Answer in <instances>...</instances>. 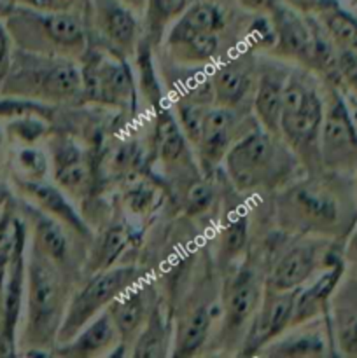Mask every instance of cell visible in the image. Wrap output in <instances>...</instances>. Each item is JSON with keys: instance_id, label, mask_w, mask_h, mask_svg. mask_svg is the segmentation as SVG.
<instances>
[{"instance_id": "obj_9", "label": "cell", "mask_w": 357, "mask_h": 358, "mask_svg": "<svg viewBox=\"0 0 357 358\" xmlns=\"http://www.w3.org/2000/svg\"><path fill=\"white\" fill-rule=\"evenodd\" d=\"M318 157L326 170L345 171L357 166V128L349 105L332 86L331 96L324 107L321 133H318Z\"/></svg>"}, {"instance_id": "obj_14", "label": "cell", "mask_w": 357, "mask_h": 358, "mask_svg": "<svg viewBox=\"0 0 357 358\" xmlns=\"http://www.w3.org/2000/svg\"><path fill=\"white\" fill-rule=\"evenodd\" d=\"M342 262L332 248L324 252L318 241H300L287 248L275 262L265 282V289L293 290L307 283L322 264L326 268Z\"/></svg>"}, {"instance_id": "obj_24", "label": "cell", "mask_w": 357, "mask_h": 358, "mask_svg": "<svg viewBox=\"0 0 357 358\" xmlns=\"http://www.w3.org/2000/svg\"><path fill=\"white\" fill-rule=\"evenodd\" d=\"M23 213L24 222L31 226L35 250L65 269L70 261V241L66 226L30 203H24Z\"/></svg>"}, {"instance_id": "obj_49", "label": "cell", "mask_w": 357, "mask_h": 358, "mask_svg": "<svg viewBox=\"0 0 357 358\" xmlns=\"http://www.w3.org/2000/svg\"><path fill=\"white\" fill-rule=\"evenodd\" d=\"M356 171H357V166H356ZM356 191H357V178H356Z\"/></svg>"}, {"instance_id": "obj_17", "label": "cell", "mask_w": 357, "mask_h": 358, "mask_svg": "<svg viewBox=\"0 0 357 358\" xmlns=\"http://www.w3.org/2000/svg\"><path fill=\"white\" fill-rule=\"evenodd\" d=\"M237 133V114L234 108L206 107L203 115L202 131L195 147L198 150L200 164L206 175L212 173L217 164L224 159L230 147L233 145Z\"/></svg>"}, {"instance_id": "obj_2", "label": "cell", "mask_w": 357, "mask_h": 358, "mask_svg": "<svg viewBox=\"0 0 357 358\" xmlns=\"http://www.w3.org/2000/svg\"><path fill=\"white\" fill-rule=\"evenodd\" d=\"M6 28L24 51L74 59L88 48V21L77 14L44 13L13 3L7 9Z\"/></svg>"}, {"instance_id": "obj_28", "label": "cell", "mask_w": 357, "mask_h": 358, "mask_svg": "<svg viewBox=\"0 0 357 358\" xmlns=\"http://www.w3.org/2000/svg\"><path fill=\"white\" fill-rule=\"evenodd\" d=\"M154 122V149L167 166H188L191 164L189 142L170 108L161 105L156 108Z\"/></svg>"}, {"instance_id": "obj_35", "label": "cell", "mask_w": 357, "mask_h": 358, "mask_svg": "<svg viewBox=\"0 0 357 358\" xmlns=\"http://www.w3.org/2000/svg\"><path fill=\"white\" fill-rule=\"evenodd\" d=\"M24 115H37V117L52 122L55 107L51 103L21 96H6L4 100H0V117L18 119L24 117Z\"/></svg>"}, {"instance_id": "obj_22", "label": "cell", "mask_w": 357, "mask_h": 358, "mask_svg": "<svg viewBox=\"0 0 357 358\" xmlns=\"http://www.w3.org/2000/svg\"><path fill=\"white\" fill-rule=\"evenodd\" d=\"M119 336L107 311L88 322L72 339L62 345H55L52 357L91 358L108 355L118 346Z\"/></svg>"}, {"instance_id": "obj_38", "label": "cell", "mask_w": 357, "mask_h": 358, "mask_svg": "<svg viewBox=\"0 0 357 358\" xmlns=\"http://www.w3.org/2000/svg\"><path fill=\"white\" fill-rule=\"evenodd\" d=\"M13 3L44 13L77 14L86 21H90L91 14V0H13Z\"/></svg>"}, {"instance_id": "obj_20", "label": "cell", "mask_w": 357, "mask_h": 358, "mask_svg": "<svg viewBox=\"0 0 357 358\" xmlns=\"http://www.w3.org/2000/svg\"><path fill=\"white\" fill-rule=\"evenodd\" d=\"M16 184L21 194L27 196L37 208H41L48 215L55 217L56 220H59L63 226L69 227L74 234H77L83 240H93L90 226L84 222L80 213L74 208V205L58 185L46 184L44 180H23V178H18Z\"/></svg>"}, {"instance_id": "obj_47", "label": "cell", "mask_w": 357, "mask_h": 358, "mask_svg": "<svg viewBox=\"0 0 357 358\" xmlns=\"http://www.w3.org/2000/svg\"><path fill=\"white\" fill-rule=\"evenodd\" d=\"M2 142H4V133L2 129H0V145H2Z\"/></svg>"}, {"instance_id": "obj_50", "label": "cell", "mask_w": 357, "mask_h": 358, "mask_svg": "<svg viewBox=\"0 0 357 358\" xmlns=\"http://www.w3.org/2000/svg\"><path fill=\"white\" fill-rule=\"evenodd\" d=\"M9 2H10V3H13V0H9Z\"/></svg>"}, {"instance_id": "obj_44", "label": "cell", "mask_w": 357, "mask_h": 358, "mask_svg": "<svg viewBox=\"0 0 357 358\" xmlns=\"http://www.w3.org/2000/svg\"><path fill=\"white\" fill-rule=\"evenodd\" d=\"M290 6L294 9H300L303 13H315L317 14L318 10L324 9L328 3H331L332 0H289Z\"/></svg>"}, {"instance_id": "obj_6", "label": "cell", "mask_w": 357, "mask_h": 358, "mask_svg": "<svg viewBox=\"0 0 357 358\" xmlns=\"http://www.w3.org/2000/svg\"><path fill=\"white\" fill-rule=\"evenodd\" d=\"M80 98L83 101L135 112L136 83L126 58L90 45L80 56Z\"/></svg>"}, {"instance_id": "obj_10", "label": "cell", "mask_w": 357, "mask_h": 358, "mask_svg": "<svg viewBox=\"0 0 357 358\" xmlns=\"http://www.w3.org/2000/svg\"><path fill=\"white\" fill-rule=\"evenodd\" d=\"M300 289V287H298ZM298 289L262 290L258 310L252 315L240 343V357H255L290 327Z\"/></svg>"}, {"instance_id": "obj_15", "label": "cell", "mask_w": 357, "mask_h": 358, "mask_svg": "<svg viewBox=\"0 0 357 358\" xmlns=\"http://www.w3.org/2000/svg\"><path fill=\"white\" fill-rule=\"evenodd\" d=\"M52 178L62 191L80 199L93 184L91 168L83 147L66 135H55L49 142Z\"/></svg>"}, {"instance_id": "obj_13", "label": "cell", "mask_w": 357, "mask_h": 358, "mask_svg": "<svg viewBox=\"0 0 357 358\" xmlns=\"http://www.w3.org/2000/svg\"><path fill=\"white\" fill-rule=\"evenodd\" d=\"M90 21L102 48L128 58L139 45L140 24L132 7L122 0H91Z\"/></svg>"}, {"instance_id": "obj_11", "label": "cell", "mask_w": 357, "mask_h": 358, "mask_svg": "<svg viewBox=\"0 0 357 358\" xmlns=\"http://www.w3.org/2000/svg\"><path fill=\"white\" fill-rule=\"evenodd\" d=\"M265 283L259 280L252 266L244 264L224 285L220 317H223V343L226 348L240 341L252 315L258 310Z\"/></svg>"}, {"instance_id": "obj_41", "label": "cell", "mask_w": 357, "mask_h": 358, "mask_svg": "<svg viewBox=\"0 0 357 358\" xmlns=\"http://www.w3.org/2000/svg\"><path fill=\"white\" fill-rule=\"evenodd\" d=\"M338 72L342 86H346L357 98V51L338 48Z\"/></svg>"}, {"instance_id": "obj_31", "label": "cell", "mask_w": 357, "mask_h": 358, "mask_svg": "<svg viewBox=\"0 0 357 358\" xmlns=\"http://www.w3.org/2000/svg\"><path fill=\"white\" fill-rule=\"evenodd\" d=\"M248 241V217L245 210L234 208L226 213L219 234V264L230 268L238 255L245 250Z\"/></svg>"}, {"instance_id": "obj_19", "label": "cell", "mask_w": 357, "mask_h": 358, "mask_svg": "<svg viewBox=\"0 0 357 358\" xmlns=\"http://www.w3.org/2000/svg\"><path fill=\"white\" fill-rule=\"evenodd\" d=\"M154 304L156 301H154L153 292L147 290V278L130 287L108 304L105 311L118 331L119 343L132 348L133 341L142 331Z\"/></svg>"}, {"instance_id": "obj_36", "label": "cell", "mask_w": 357, "mask_h": 358, "mask_svg": "<svg viewBox=\"0 0 357 358\" xmlns=\"http://www.w3.org/2000/svg\"><path fill=\"white\" fill-rule=\"evenodd\" d=\"M16 166L23 180H46L49 171V157L35 147H23L16 152Z\"/></svg>"}, {"instance_id": "obj_18", "label": "cell", "mask_w": 357, "mask_h": 358, "mask_svg": "<svg viewBox=\"0 0 357 358\" xmlns=\"http://www.w3.org/2000/svg\"><path fill=\"white\" fill-rule=\"evenodd\" d=\"M270 20L275 30V44L270 51L307 66L312 48L310 17H303L294 7L280 2L270 13Z\"/></svg>"}, {"instance_id": "obj_37", "label": "cell", "mask_w": 357, "mask_h": 358, "mask_svg": "<svg viewBox=\"0 0 357 358\" xmlns=\"http://www.w3.org/2000/svg\"><path fill=\"white\" fill-rule=\"evenodd\" d=\"M51 131V122L37 115H24V117L13 119L9 124V135L24 145H31L42 136Z\"/></svg>"}, {"instance_id": "obj_34", "label": "cell", "mask_w": 357, "mask_h": 358, "mask_svg": "<svg viewBox=\"0 0 357 358\" xmlns=\"http://www.w3.org/2000/svg\"><path fill=\"white\" fill-rule=\"evenodd\" d=\"M332 341L342 350L343 355L357 357V304L356 306L336 308L335 318L329 320Z\"/></svg>"}, {"instance_id": "obj_12", "label": "cell", "mask_w": 357, "mask_h": 358, "mask_svg": "<svg viewBox=\"0 0 357 358\" xmlns=\"http://www.w3.org/2000/svg\"><path fill=\"white\" fill-rule=\"evenodd\" d=\"M27 222L21 219L18 226L16 247L7 269L6 282L0 294V357H16V331L23 304L24 280H27Z\"/></svg>"}, {"instance_id": "obj_33", "label": "cell", "mask_w": 357, "mask_h": 358, "mask_svg": "<svg viewBox=\"0 0 357 358\" xmlns=\"http://www.w3.org/2000/svg\"><path fill=\"white\" fill-rule=\"evenodd\" d=\"M192 0H146V37L150 45L163 38V31L186 10Z\"/></svg>"}, {"instance_id": "obj_46", "label": "cell", "mask_w": 357, "mask_h": 358, "mask_svg": "<svg viewBox=\"0 0 357 358\" xmlns=\"http://www.w3.org/2000/svg\"><path fill=\"white\" fill-rule=\"evenodd\" d=\"M7 2H9V0H0V9H9L10 6H7Z\"/></svg>"}, {"instance_id": "obj_4", "label": "cell", "mask_w": 357, "mask_h": 358, "mask_svg": "<svg viewBox=\"0 0 357 358\" xmlns=\"http://www.w3.org/2000/svg\"><path fill=\"white\" fill-rule=\"evenodd\" d=\"M289 147L262 128H254L233 142L224 156L231 182L240 192L276 187L293 173Z\"/></svg>"}, {"instance_id": "obj_30", "label": "cell", "mask_w": 357, "mask_h": 358, "mask_svg": "<svg viewBox=\"0 0 357 358\" xmlns=\"http://www.w3.org/2000/svg\"><path fill=\"white\" fill-rule=\"evenodd\" d=\"M174 332L163 317L160 304H154L142 331L135 338L130 355L135 358H164L170 357Z\"/></svg>"}, {"instance_id": "obj_16", "label": "cell", "mask_w": 357, "mask_h": 358, "mask_svg": "<svg viewBox=\"0 0 357 358\" xmlns=\"http://www.w3.org/2000/svg\"><path fill=\"white\" fill-rule=\"evenodd\" d=\"M255 63L248 51L219 63L210 77V91L217 107L237 108L254 87Z\"/></svg>"}, {"instance_id": "obj_8", "label": "cell", "mask_w": 357, "mask_h": 358, "mask_svg": "<svg viewBox=\"0 0 357 358\" xmlns=\"http://www.w3.org/2000/svg\"><path fill=\"white\" fill-rule=\"evenodd\" d=\"M280 222L304 233H335L342 226V203L326 182L308 178L290 185L276 203Z\"/></svg>"}, {"instance_id": "obj_1", "label": "cell", "mask_w": 357, "mask_h": 358, "mask_svg": "<svg viewBox=\"0 0 357 358\" xmlns=\"http://www.w3.org/2000/svg\"><path fill=\"white\" fill-rule=\"evenodd\" d=\"M4 96H21L44 103L80 98V69L72 58L18 49L4 77Z\"/></svg>"}, {"instance_id": "obj_45", "label": "cell", "mask_w": 357, "mask_h": 358, "mask_svg": "<svg viewBox=\"0 0 357 358\" xmlns=\"http://www.w3.org/2000/svg\"><path fill=\"white\" fill-rule=\"evenodd\" d=\"M9 196H10L9 187H7L6 182L0 178V208H2L4 205H7V203H9Z\"/></svg>"}, {"instance_id": "obj_48", "label": "cell", "mask_w": 357, "mask_h": 358, "mask_svg": "<svg viewBox=\"0 0 357 358\" xmlns=\"http://www.w3.org/2000/svg\"><path fill=\"white\" fill-rule=\"evenodd\" d=\"M354 107H356V112H357V98H356V100H354Z\"/></svg>"}, {"instance_id": "obj_3", "label": "cell", "mask_w": 357, "mask_h": 358, "mask_svg": "<svg viewBox=\"0 0 357 358\" xmlns=\"http://www.w3.org/2000/svg\"><path fill=\"white\" fill-rule=\"evenodd\" d=\"M27 269L28 294L24 341L28 348L38 346L52 350L69 304L65 269L49 261L34 247Z\"/></svg>"}, {"instance_id": "obj_21", "label": "cell", "mask_w": 357, "mask_h": 358, "mask_svg": "<svg viewBox=\"0 0 357 358\" xmlns=\"http://www.w3.org/2000/svg\"><path fill=\"white\" fill-rule=\"evenodd\" d=\"M226 28V13L214 0H192L184 13L172 23L167 48L184 44L202 35H219Z\"/></svg>"}, {"instance_id": "obj_23", "label": "cell", "mask_w": 357, "mask_h": 358, "mask_svg": "<svg viewBox=\"0 0 357 358\" xmlns=\"http://www.w3.org/2000/svg\"><path fill=\"white\" fill-rule=\"evenodd\" d=\"M290 70L282 65H266L255 79L254 112L262 129L280 138V112L284 87Z\"/></svg>"}, {"instance_id": "obj_39", "label": "cell", "mask_w": 357, "mask_h": 358, "mask_svg": "<svg viewBox=\"0 0 357 358\" xmlns=\"http://www.w3.org/2000/svg\"><path fill=\"white\" fill-rule=\"evenodd\" d=\"M156 201H158L156 187L146 180L135 182V184H133L125 194L126 206H128L130 212H133L135 215L149 213L150 208L156 205Z\"/></svg>"}, {"instance_id": "obj_43", "label": "cell", "mask_w": 357, "mask_h": 358, "mask_svg": "<svg viewBox=\"0 0 357 358\" xmlns=\"http://www.w3.org/2000/svg\"><path fill=\"white\" fill-rule=\"evenodd\" d=\"M238 2L247 10H254V13L259 14H270L279 6L280 0H238Z\"/></svg>"}, {"instance_id": "obj_7", "label": "cell", "mask_w": 357, "mask_h": 358, "mask_svg": "<svg viewBox=\"0 0 357 358\" xmlns=\"http://www.w3.org/2000/svg\"><path fill=\"white\" fill-rule=\"evenodd\" d=\"M146 278L147 269L133 264L112 266L105 271L91 275L86 285L77 290L72 299H69L65 317L56 336V345L72 339L88 322L107 310L115 297Z\"/></svg>"}, {"instance_id": "obj_27", "label": "cell", "mask_w": 357, "mask_h": 358, "mask_svg": "<svg viewBox=\"0 0 357 358\" xmlns=\"http://www.w3.org/2000/svg\"><path fill=\"white\" fill-rule=\"evenodd\" d=\"M220 315V306L217 304H198L195 310L188 311L178 318L174 332L170 357L189 358L195 357L205 346L214 320Z\"/></svg>"}, {"instance_id": "obj_32", "label": "cell", "mask_w": 357, "mask_h": 358, "mask_svg": "<svg viewBox=\"0 0 357 358\" xmlns=\"http://www.w3.org/2000/svg\"><path fill=\"white\" fill-rule=\"evenodd\" d=\"M318 23L338 48L357 51V17L340 6L338 0L317 13Z\"/></svg>"}, {"instance_id": "obj_42", "label": "cell", "mask_w": 357, "mask_h": 358, "mask_svg": "<svg viewBox=\"0 0 357 358\" xmlns=\"http://www.w3.org/2000/svg\"><path fill=\"white\" fill-rule=\"evenodd\" d=\"M10 65V35L6 24L0 23V79L4 80Z\"/></svg>"}, {"instance_id": "obj_40", "label": "cell", "mask_w": 357, "mask_h": 358, "mask_svg": "<svg viewBox=\"0 0 357 358\" xmlns=\"http://www.w3.org/2000/svg\"><path fill=\"white\" fill-rule=\"evenodd\" d=\"M214 201V189L209 182L196 180L189 185L186 192L184 208L189 215H198V213L209 210V206Z\"/></svg>"}, {"instance_id": "obj_26", "label": "cell", "mask_w": 357, "mask_h": 358, "mask_svg": "<svg viewBox=\"0 0 357 358\" xmlns=\"http://www.w3.org/2000/svg\"><path fill=\"white\" fill-rule=\"evenodd\" d=\"M303 331L287 329L289 334H280L275 341L270 343L259 355L270 358H307V357H328L332 355L331 332H321L317 327L304 322Z\"/></svg>"}, {"instance_id": "obj_25", "label": "cell", "mask_w": 357, "mask_h": 358, "mask_svg": "<svg viewBox=\"0 0 357 358\" xmlns=\"http://www.w3.org/2000/svg\"><path fill=\"white\" fill-rule=\"evenodd\" d=\"M342 275L343 261L335 266H329L328 271L322 273L312 285H301L298 289L290 327H296V325L304 324V322H312L321 317V315L328 313L329 301H331L332 294H335L336 287L342 280Z\"/></svg>"}, {"instance_id": "obj_29", "label": "cell", "mask_w": 357, "mask_h": 358, "mask_svg": "<svg viewBox=\"0 0 357 358\" xmlns=\"http://www.w3.org/2000/svg\"><path fill=\"white\" fill-rule=\"evenodd\" d=\"M135 231L128 224H112L105 227L98 236H93L90 255L86 261L88 275H94L98 271L112 268L118 264L121 255L135 241Z\"/></svg>"}, {"instance_id": "obj_5", "label": "cell", "mask_w": 357, "mask_h": 358, "mask_svg": "<svg viewBox=\"0 0 357 358\" xmlns=\"http://www.w3.org/2000/svg\"><path fill=\"white\" fill-rule=\"evenodd\" d=\"M324 101L310 77L303 72H289L284 87L280 112V138L308 170L321 166L318 133Z\"/></svg>"}]
</instances>
